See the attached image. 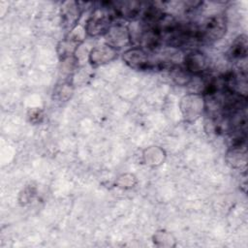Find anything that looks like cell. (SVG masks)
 Returning a JSON list of instances; mask_svg holds the SVG:
<instances>
[{
  "instance_id": "cell-1",
  "label": "cell",
  "mask_w": 248,
  "mask_h": 248,
  "mask_svg": "<svg viewBox=\"0 0 248 248\" xmlns=\"http://www.w3.org/2000/svg\"><path fill=\"white\" fill-rule=\"evenodd\" d=\"M115 17L117 16L112 7V2H102L101 7L96 8L87 19L84 26L85 32L92 37L105 36Z\"/></svg>"
},
{
  "instance_id": "cell-2",
  "label": "cell",
  "mask_w": 248,
  "mask_h": 248,
  "mask_svg": "<svg viewBox=\"0 0 248 248\" xmlns=\"http://www.w3.org/2000/svg\"><path fill=\"white\" fill-rule=\"evenodd\" d=\"M227 31V19L223 14H217L206 18L197 28V42L213 44L224 37Z\"/></svg>"
},
{
  "instance_id": "cell-3",
  "label": "cell",
  "mask_w": 248,
  "mask_h": 248,
  "mask_svg": "<svg viewBox=\"0 0 248 248\" xmlns=\"http://www.w3.org/2000/svg\"><path fill=\"white\" fill-rule=\"evenodd\" d=\"M180 109L186 121H196L204 109V99L202 95L198 93H190L185 95L181 99Z\"/></svg>"
},
{
  "instance_id": "cell-4",
  "label": "cell",
  "mask_w": 248,
  "mask_h": 248,
  "mask_svg": "<svg viewBox=\"0 0 248 248\" xmlns=\"http://www.w3.org/2000/svg\"><path fill=\"white\" fill-rule=\"evenodd\" d=\"M105 41L114 49L122 48L132 43L131 31L123 24H112L105 35Z\"/></svg>"
},
{
  "instance_id": "cell-5",
  "label": "cell",
  "mask_w": 248,
  "mask_h": 248,
  "mask_svg": "<svg viewBox=\"0 0 248 248\" xmlns=\"http://www.w3.org/2000/svg\"><path fill=\"white\" fill-rule=\"evenodd\" d=\"M183 64V68L192 76H200L208 69L210 62L205 53L200 50H191L185 55Z\"/></svg>"
},
{
  "instance_id": "cell-6",
  "label": "cell",
  "mask_w": 248,
  "mask_h": 248,
  "mask_svg": "<svg viewBox=\"0 0 248 248\" xmlns=\"http://www.w3.org/2000/svg\"><path fill=\"white\" fill-rule=\"evenodd\" d=\"M123 61L136 70H149L153 67L147 52L141 47H132L122 54Z\"/></svg>"
},
{
  "instance_id": "cell-7",
  "label": "cell",
  "mask_w": 248,
  "mask_h": 248,
  "mask_svg": "<svg viewBox=\"0 0 248 248\" xmlns=\"http://www.w3.org/2000/svg\"><path fill=\"white\" fill-rule=\"evenodd\" d=\"M60 13L62 27L66 30L72 31L77 26V23L81 15L79 4L76 1L64 2L61 6Z\"/></svg>"
},
{
  "instance_id": "cell-8",
  "label": "cell",
  "mask_w": 248,
  "mask_h": 248,
  "mask_svg": "<svg viewBox=\"0 0 248 248\" xmlns=\"http://www.w3.org/2000/svg\"><path fill=\"white\" fill-rule=\"evenodd\" d=\"M112 7L117 16L131 21L139 19L142 13V3L138 1L112 2Z\"/></svg>"
},
{
  "instance_id": "cell-9",
  "label": "cell",
  "mask_w": 248,
  "mask_h": 248,
  "mask_svg": "<svg viewBox=\"0 0 248 248\" xmlns=\"http://www.w3.org/2000/svg\"><path fill=\"white\" fill-rule=\"evenodd\" d=\"M117 57V51L113 47L104 45L93 47L89 53V61L93 65H103L109 63Z\"/></svg>"
},
{
  "instance_id": "cell-10",
  "label": "cell",
  "mask_w": 248,
  "mask_h": 248,
  "mask_svg": "<svg viewBox=\"0 0 248 248\" xmlns=\"http://www.w3.org/2000/svg\"><path fill=\"white\" fill-rule=\"evenodd\" d=\"M246 143L232 144L226 153V161L232 168H241L246 165Z\"/></svg>"
},
{
  "instance_id": "cell-11",
  "label": "cell",
  "mask_w": 248,
  "mask_h": 248,
  "mask_svg": "<svg viewBox=\"0 0 248 248\" xmlns=\"http://www.w3.org/2000/svg\"><path fill=\"white\" fill-rule=\"evenodd\" d=\"M248 50L247 36L245 34L239 35L232 44L227 52V57L231 61H241L246 58Z\"/></svg>"
},
{
  "instance_id": "cell-12",
  "label": "cell",
  "mask_w": 248,
  "mask_h": 248,
  "mask_svg": "<svg viewBox=\"0 0 248 248\" xmlns=\"http://www.w3.org/2000/svg\"><path fill=\"white\" fill-rule=\"evenodd\" d=\"M170 72L172 79L178 85H188L192 81L193 76L190 73H188L184 68L175 65L170 70Z\"/></svg>"
},
{
  "instance_id": "cell-13",
  "label": "cell",
  "mask_w": 248,
  "mask_h": 248,
  "mask_svg": "<svg viewBox=\"0 0 248 248\" xmlns=\"http://www.w3.org/2000/svg\"><path fill=\"white\" fill-rule=\"evenodd\" d=\"M165 158V152L159 147H151L145 150L144 159L146 164L157 166L160 165Z\"/></svg>"
},
{
  "instance_id": "cell-14",
  "label": "cell",
  "mask_w": 248,
  "mask_h": 248,
  "mask_svg": "<svg viewBox=\"0 0 248 248\" xmlns=\"http://www.w3.org/2000/svg\"><path fill=\"white\" fill-rule=\"evenodd\" d=\"M73 86L70 82H63L57 85L53 91V97L61 102L68 101L73 95Z\"/></svg>"
},
{
  "instance_id": "cell-15",
  "label": "cell",
  "mask_w": 248,
  "mask_h": 248,
  "mask_svg": "<svg viewBox=\"0 0 248 248\" xmlns=\"http://www.w3.org/2000/svg\"><path fill=\"white\" fill-rule=\"evenodd\" d=\"M154 243L158 246H163V247H171L174 246V244H172L171 242H174V238L172 237V235L165 231H161V232H157L154 236Z\"/></svg>"
},
{
  "instance_id": "cell-16",
  "label": "cell",
  "mask_w": 248,
  "mask_h": 248,
  "mask_svg": "<svg viewBox=\"0 0 248 248\" xmlns=\"http://www.w3.org/2000/svg\"><path fill=\"white\" fill-rule=\"evenodd\" d=\"M117 185L121 188H132L137 183L136 177L132 174H123L117 179Z\"/></svg>"
},
{
  "instance_id": "cell-17",
  "label": "cell",
  "mask_w": 248,
  "mask_h": 248,
  "mask_svg": "<svg viewBox=\"0 0 248 248\" xmlns=\"http://www.w3.org/2000/svg\"><path fill=\"white\" fill-rule=\"evenodd\" d=\"M28 118L31 123L38 124L41 123L44 119V112L40 108H33L28 113Z\"/></svg>"
},
{
  "instance_id": "cell-18",
  "label": "cell",
  "mask_w": 248,
  "mask_h": 248,
  "mask_svg": "<svg viewBox=\"0 0 248 248\" xmlns=\"http://www.w3.org/2000/svg\"><path fill=\"white\" fill-rule=\"evenodd\" d=\"M35 193H36V192H35V189L30 188V187L26 188V189L23 191V194H21L22 199L20 200V202H22L23 203L30 202V201L33 199V197L35 196Z\"/></svg>"
}]
</instances>
